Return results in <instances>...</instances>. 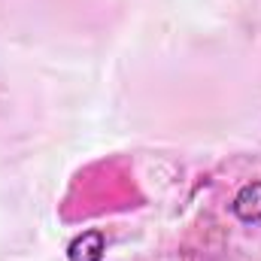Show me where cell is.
<instances>
[{
  "instance_id": "cell-2",
  "label": "cell",
  "mask_w": 261,
  "mask_h": 261,
  "mask_svg": "<svg viewBox=\"0 0 261 261\" xmlns=\"http://www.w3.org/2000/svg\"><path fill=\"white\" fill-rule=\"evenodd\" d=\"M103 252H107L103 231H82L67 246V258L70 261H103Z\"/></svg>"
},
{
  "instance_id": "cell-1",
  "label": "cell",
  "mask_w": 261,
  "mask_h": 261,
  "mask_svg": "<svg viewBox=\"0 0 261 261\" xmlns=\"http://www.w3.org/2000/svg\"><path fill=\"white\" fill-rule=\"evenodd\" d=\"M231 213H234L240 222H246V225H258L261 222V179L243 186V189L234 195Z\"/></svg>"
}]
</instances>
